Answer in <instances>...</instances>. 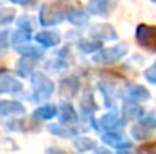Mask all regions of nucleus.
<instances>
[{
  "label": "nucleus",
  "instance_id": "obj_1",
  "mask_svg": "<svg viewBox=\"0 0 156 154\" xmlns=\"http://www.w3.org/2000/svg\"><path fill=\"white\" fill-rule=\"evenodd\" d=\"M64 20H67V11L64 8V5L53 2V3H44L40 9L38 14V21L41 26L49 27V26H56L59 23H62Z\"/></svg>",
  "mask_w": 156,
  "mask_h": 154
},
{
  "label": "nucleus",
  "instance_id": "obj_2",
  "mask_svg": "<svg viewBox=\"0 0 156 154\" xmlns=\"http://www.w3.org/2000/svg\"><path fill=\"white\" fill-rule=\"evenodd\" d=\"M30 83H32L34 98L37 101H46L52 97L53 91H55V83L44 73H40V71L34 73L30 76Z\"/></svg>",
  "mask_w": 156,
  "mask_h": 154
},
{
  "label": "nucleus",
  "instance_id": "obj_3",
  "mask_svg": "<svg viewBox=\"0 0 156 154\" xmlns=\"http://www.w3.org/2000/svg\"><path fill=\"white\" fill-rule=\"evenodd\" d=\"M127 54V46L126 44H118L114 47L102 49L94 54V62L100 65H112L118 60H121Z\"/></svg>",
  "mask_w": 156,
  "mask_h": 154
},
{
  "label": "nucleus",
  "instance_id": "obj_4",
  "mask_svg": "<svg viewBox=\"0 0 156 154\" xmlns=\"http://www.w3.org/2000/svg\"><path fill=\"white\" fill-rule=\"evenodd\" d=\"M136 43L149 50H156V26L140 24L135 30Z\"/></svg>",
  "mask_w": 156,
  "mask_h": 154
},
{
  "label": "nucleus",
  "instance_id": "obj_5",
  "mask_svg": "<svg viewBox=\"0 0 156 154\" xmlns=\"http://www.w3.org/2000/svg\"><path fill=\"white\" fill-rule=\"evenodd\" d=\"M123 97L127 100V101L132 103H143L147 101L150 98V92L146 86L143 85H138V83H130V85H126L124 89H123Z\"/></svg>",
  "mask_w": 156,
  "mask_h": 154
},
{
  "label": "nucleus",
  "instance_id": "obj_6",
  "mask_svg": "<svg viewBox=\"0 0 156 154\" xmlns=\"http://www.w3.org/2000/svg\"><path fill=\"white\" fill-rule=\"evenodd\" d=\"M115 5H117V0H90L87 11L91 15L108 18L112 14Z\"/></svg>",
  "mask_w": 156,
  "mask_h": 154
},
{
  "label": "nucleus",
  "instance_id": "obj_7",
  "mask_svg": "<svg viewBox=\"0 0 156 154\" xmlns=\"http://www.w3.org/2000/svg\"><path fill=\"white\" fill-rule=\"evenodd\" d=\"M23 89V83L9 74L6 70H0V94H15Z\"/></svg>",
  "mask_w": 156,
  "mask_h": 154
},
{
  "label": "nucleus",
  "instance_id": "obj_8",
  "mask_svg": "<svg viewBox=\"0 0 156 154\" xmlns=\"http://www.w3.org/2000/svg\"><path fill=\"white\" fill-rule=\"evenodd\" d=\"M38 59L37 57H30V56H21V59L17 62L15 67V73L20 77H30L34 74V70L37 67Z\"/></svg>",
  "mask_w": 156,
  "mask_h": 154
},
{
  "label": "nucleus",
  "instance_id": "obj_9",
  "mask_svg": "<svg viewBox=\"0 0 156 154\" xmlns=\"http://www.w3.org/2000/svg\"><path fill=\"white\" fill-rule=\"evenodd\" d=\"M79 86H80L79 79L74 77V76H68V77H65V79L61 80V83H59V92H61L62 97L71 98V97H74L77 94Z\"/></svg>",
  "mask_w": 156,
  "mask_h": 154
},
{
  "label": "nucleus",
  "instance_id": "obj_10",
  "mask_svg": "<svg viewBox=\"0 0 156 154\" xmlns=\"http://www.w3.org/2000/svg\"><path fill=\"white\" fill-rule=\"evenodd\" d=\"M35 41L40 46H43L44 49H47V47H56V46L61 44V36L55 30H41V32H38L35 35Z\"/></svg>",
  "mask_w": 156,
  "mask_h": 154
},
{
  "label": "nucleus",
  "instance_id": "obj_11",
  "mask_svg": "<svg viewBox=\"0 0 156 154\" xmlns=\"http://www.w3.org/2000/svg\"><path fill=\"white\" fill-rule=\"evenodd\" d=\"M24 113L23 104L12 100H0V119L6 116H17Z\"/></svg>",
  "mask_w": 156,
  "mask_h": 154
},
{
  "label": "nucleus",
  "instance_id": "obj_12",
  "mask_svg": "<svg viewBox=\"0 0 156 154\" xmlns=\"http://www.w3.org/2000/svg\"><path fill=\"white\" fill-rule=\"evenodd\" d=\"M91 36H94L97 39H102V41H111V39L118 38L115 29L111 24H96L91 29Z\"/></svg>",
  "mask_w": 156,
  "mask_h": 154
},
{
  "label": "nucleus",
  "instance_id": "obj_13",
  "mask_svg": "<svg viewBox=\"0 0 156 154\" xmlns=\"http://www.w3.org/2000/svg\"><path fill=\"white\" fill-rule=\"evenodd\" d=\"M67 20L71 24H74L77 27H82L88 23L90 14H88V11H83V9H79V8H70L67 11Z\"/></svg>",
  "mask_w": 156,
  "mask_h": 154
},
{
  "label": "nucleus",
  "instance_id": "obj_14",
  "mask_svg": "<svg viewBox=\"0 0 156 154\" xmlns=\"http://www.w3.org/2000/svg\"><path fill=\"white\" fill-rule=\"evenodd\" d=\"M121 124H123V122H121L120 116H118L117 113H112V112L103 115V116L99 119V127L103 128V130H108V132H114V130L120 128Z\"/></svg>",
  "mask_w": 156,
  "mask_h": 154
},
{
  "label": "nucleus",
  "instance_id": "obj_15",
  "mask_svg": "<svg viewBox=\"0 0 156 154\" xmlns=\"http://www.w3.org/2000/svg\"><path fill=\"white\" fill-rule=\"evenodd\" d=\"M77 47H79L80 51L91 54V53H96V51L102 50L103 44H102V39H97V38H94V36H90V38H82V39H79Z\"/></svg>",
  "mask_w": 156,
  "mask_h": 154
},
{
  "label": "nucleus",
  "instance_id": "obj_16",
  "mask_svg": "<svg viewBox=\"0 0 156 154\" xmlns=\"http://www.w3.org/2000/svg\"><path fill=\"white\" fill-rule=\"evenodd\" d=\"M105 144L111 145V147H115V148H124V147H130V141H127L123 135L120 133H115V132H109L103 135L102 138Z\"/></svg>",
  "mask_w": 156,
  "mask_h": 154
},
{
  "label": "nucleus",
  "instance_id": "obj_17",
  "mask_svg": "<svg viewBox=\"0 0 156 154\" xmlns=\"http://www.w3.org/2000/svg\"><path fill=\"white\" fill-rule=\"evenodd\" d=\"M14 49L17 50V53H20L21 56H30V57H37V59H40L43 56V49H40L37 46H32L29 43H24V44L17 46Z\"/></svg>",
  "mask_w": 156,
  "mask_h": 154
},
{
  "label": "nucleus",
  "instance_id": "obj_18",
  "mask_svg": "<svg viewBox=\"0 0 156 154\" xmlns=\"http://www.w3.org/2000/svg\"><path fill=\"white\" fill-rule=\"evenodd\" d=\"M123 116L124 119H138L140 116H143V107H140L138 103L129 101L123 107Z\"/></svg>",
  "mask_w": 156,
  "mask_h": 154
},
{
  "label": "nucleus",
  "instance_id": "obj_19",
  "mask_svg": "<svg viewBox=\"0 0 156 154\" xmlns=\"http://www.w3.org/2000/svg\"><path fill=\"white\" fill-rule=\"evenodd\" d=\"M61 119L62 122H76L77 121V113L74 110V107L70 103H62L61 104Z\"/></svg>",
  "mask_w": 156,
  "mask_h": 154
},
{
  "label": "nucleus",
  "instance_id": "obj_20",
  "mask_svg": "<svg viewBox=\"0 0 156 154\" xmlns=\"http://www.w3.org/2000/svg\"><path fill=\"white\" fill-rule=\"evenodd\" d=\"M56 113H58L56 106L46 104V106H40V107L34 112V116H35V118H40V119H52Z\"/></svg>",
  "mask_w": 156,
  "mask_h": 154
},
{
  "label": "nucleus",
  "instance_id": "obj_21",
  "mask_svg": "<svg viewBox=\"0 0 156 154\" xmlns=\"http://www.w3.org/2000/svg\"><path fill=\"white\" fill-rule=\"evenodd\" d=\"M15 23H17L18 29H23V30H27V32H32V30L37 27V21H35V18H34L32 15H27V14L18 17Z\"/></svg>",
  "mask_w": 156,
  "mask_h": 154
},
{
  "label": "nucleus",
  "instance_id": "obj_22",
  "mask_svg": "<svg viewBox=\"0 0 156 154\" xmlns=\"http://www.w3.org/2000/svg\"><path fill=\"white\" fill-rule=\"evenodd\" d=\"M29 38H30V32L23 30V29H18V30H15V32L11 35V43H12L14 47H17V46H21V44L27 43Z\"/></svg>",
  "mask_w": 156,
  "mask_h": 154
},
{
  "label": "nucleus",
  "instance_id": "obj_23",
  "mask_svg": "<svg viewBox=\"0 0 156 154\" xmlns=\"http://www.w3.org/2000/svg\"><path fill=\"white\" fill-rule=\"evenodd\" d=\"M132 133L136 139H146L147 136H150V127L146 125L144 122H140L138 125H135L132 128Z\"/></svg>",
  "mask_w": 156,
  "mask_h": 154
},
{
  "label": "nucleus",
  "instance_id": "obj_24",
  "mask_svg": "<svg viewBox=\"0 0 156 154\" xmlns=\"http://www.w3.org/2000/svg\"><path fill=\"white\" fill-rule=\"evenodd\" d=\"M74 145L80 150V151H87V150H91L96 147V142L93 139H88V138H79L74 141Z\"/></svg>",
  "mask_w": 156,
  "mask_h": 154
},
{
  "label": "nucleus",
  "instance_id": "obj_25",
  "mask_svg": "<svg viewBox=\"0 0 156 154\" xmlns=\"http://www.w3.org/2000/svg\"><path fill=\"white\" fill-rule=\"evenodd\" d=\"M49 130H50V133L58 135V136H64V138H70V136H73V132H71L70 128L62 127V125H59V124H53V125H50Z\"/></svg>",
  "mask_w": 156,
  "mask_h": 154
},
{
  "label": "nucleus",
  "instance_id": "obj_26",
  "mask_svg": "<svg viewBox=\"0 0 156 154\" xmlns=\"http://www.w3.org/2000/svg\"><path fill=\"white\" fill-rule=\"evenodd\" d=\"M14 17H15L14 9H11V8L2 9L0 11V24H9V23H12Z\"/></svg>",
  "mask_w": 156,
  "mask_h": 154
},
{
  "label": "nucleus",
  "instance_id": "obj_27",
  "mask_svg": "<svg viewBox=\"0 0 156 154\" xmlns=\"http://www.w3.org/2000/svg\"><path fill=\"white\" fill-rule=\"evenodd\" d=\"M144 77H146V80H147L149 83L156 85V62L153 65H150V67L144 71Z\"/></svg>",
  "mask_w": 156,
  "mask_h": 154
},
{
  "label": "nucleus",
  "instance_id": "obj_28",
  "mask_svg": "<svg viewBox=\"0 0 156 154\" xmlns=\"http://www.w3.org/2000/svg\"><path fill=\"white\" fill-rule=\"evenodd\" d=\"M9 38H11L9 32H6V30L0 32V51L6 50L9 47Z\"/></svg>",
  "mask_w": 156,
  "mask_h": 154
},
{
  "label": "nucleus",
  "instance_id": "obj_29",
  "mask_svg": "<svg viewBox=\"0 0 156 154\" xmlns=\"http://www.w3.org/2000/svg\"><path fill=\"white\" fill-rule=\"evenodd\" d=\"M141 150H146L149 153H156V142H152V144H147V145L141 147Z\"/></svg>",
  "mask_w": 156,
  "mask_h": 154
},
{
  "label": "nucleus",
  "instance_id": "obj_30",
  "mask_svg": "<svg viewBox=\"0 0 156 154\" xmlns=\"http://www.w3.org/2000/svg\"><path fill=\"white\" fill-rule=\"evenodd\" d=\"M9 2H11V3H15V5H23V6H26V5L35 2V0H9Z\"/></svg>",
  "mask_w": 156,
  "mask_h": 154
},
{
  "label": "nucleus",
  "instance_id": "obj_31",
  "mask_svg": "<svg viewBox=\"0 0 156 154\" xmlns=\"http://www.w3.org/2000/svg\"><path fill=\"white\" fill-rule=\"evenodd\" d=\"M152 2H153V3H156V0H152Z\"/></svg>",
  "mask_w": 156,
  "mask_h": 154
},
{
  "label": "nucleus",
  "instance_id": "obj_32",
  "mask_svg": "<svg viewBox=\"0 0 156 154\" xmlns=\"http://www.w3.org/2000/svg\"><path fill=\"white\" fill-rule=\"evenodd\" d=\"M0 5H2V0H0Z\"/></svg>",
  "mask_w": 156,
  "mask_h": 154
}]
</instances>
